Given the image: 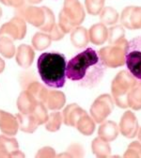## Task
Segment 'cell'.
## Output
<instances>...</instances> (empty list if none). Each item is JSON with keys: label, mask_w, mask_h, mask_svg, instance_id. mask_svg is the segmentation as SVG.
I'll use <instances>...</instances> for the list:
<instances>
[{"label": "cell", "mask_w": 141, "mask_h": 158, "mask_svg": "<svg viewBox=\"0 0 141 158\" xmlns=\"http://www.w3.org/2000/svg\"><path fill=\"white\" fill-rule=\"evenodd\" d=\"M106 70L99 53L93 48H87L67 63L66 76L81 87L93 88L103 79Z\"/></svg>", "instance_id": "6da1fadb"}, {"label": "cell", "mask_w": 141, "mask_h": 158, "mask_svg": "<svg viewBox=\"0 0 141 158\" xmlns=\"http://www.w3.org/2000/svg\"><path fill=\"white\" fill-rule=\"evenodd\" d=\"M38 72L43 82L51 88L60 89L66 83V58L57 52L43 53L38 58Z\"/></svg>", "instance_id": "7a4b0ae2"}, {"label": "cell", "mask_w": 141, "mask_h": 158, "mask_svg": "<svg viewBox=\"0 0 141 158\" xmlns=\"http://www.w3.org/2000/svg\"><path fill=\"white\" fill-rule=\"evenodd\" d=\"M86 17V12L78 0H64V5L58 16V26L65 34L81 25Z\"/></svg>", "instance_id": "3957f363"}, {"label": "cell", "mask_w": 141, "mask_h": 158, "mask_svg": "<svg viewBox=\"0 0 141 158\" xmlns=\"http://www.w3.org/2000/svg\"><path fill=\"white\" fill-rule=\"evenodd\" d=\"M137 81L128 71H120L115 76L111 84V92L114 103L118 107H129L128 94Z\"/></svg>", "instance_id": "277c9868"}, {"label": "cell", "mask_w": 141, "mask_h": 158, "mask_svg": "<svg viewBox=\"0 0 141 158\" xmlns=\"http://www.w3.org/2000/svg\"><path fill=\"white\" fill-rule=\"evenodd\" d=\"M125 64L128 72L141 81V35L127 43L125 48Z\"/></svg>", "instance_id": "5b68a950"}, {"label": "cell", "mask_w": 141, "mask_h": 158, "mask_svg": "<svg viewBox=\"0 0 141 158\" xmlns=\"http://www.w3.org/2000/svg\"><path fill=\"white\" fill-rule=\"evenodd\" d=\"M127 43L128 41L118 44H110L103 47L98 52L106 67L118 68L125 64V48Z\"/></svg>", "instance_id": "8992f818"}, {"label": "cell", "mask_w": 141, "mask_h": 158, "mask_svg": "<svg viewBox=\"0 0 141 158\" xmlns=\"http://www.w3.org/2000/svg\"><path fill=\"white\" fill-rule=\"evenodd\" d=\"M114 108V100L109 94L100 95L90 107V116L97 123H104Z\"/></svg>", "instance_id": "52a82bcc"}, {"label": "cell", "mask_w": 141, "mask_h": 158, "mask_svg": "<svg viewBox=\"0 0 141 158\" xmlns=\"http://www.w3.org/2000/svg\"><path fill=\"white\" fill-rule=\"evenodd\" d=\"M15 16L23 18L26 22L39 28L44 24L46 18L44 7L39 8L32 6H22L17 8L15 10Z\"/></svg>", "instance_id": "ba28073f"}, {"label": "cell", "mask_w": 141, "mask_h": 158, "mask_svg": "<svg viewBox=\"0 0 141 158\" xmlns=\"http://www.w3.org/2000/svg\"><path fill=\"white\" fill-rule=\"evenodd\" d=\"M27 34V23L19 16H14L10 21L0 27V36H8L13 41L23 40Z\"/></svg>", "instance_id": "9c48e42d"}, {"label": "cell", "mask_w": 141, "mask_h": 158, "mask_svg": "<svg viewBox=\"0 0 141 158\" xmlns=\"http://www.w3.org/2000/svg\"><path fill=\"white\" fill-rule=\"evenodd\" d=\"M120 23L128 29H141V7H126L120 15Z\"/></svg>", "instance_id": "30bf717a"}, {"label": "cell", "mask_w": 141, "mask_h": 158, "mask_svg": "<svg viewBox=\"0 0 141 158\" xmlns=\"http://www.w3.org/2000/svg\"><path fill=\"white\" fill-rule=\"evenodd\" d=\"M119 132L127 138L135 137L139 130V124L135 115L128 110L122 116L119 122Z\"/></svg>", "instance_id": "8fae6325"}, {"label": "cell", "mask_w": 141, "mask_h": 158, "mask_svg": "<svg viewBox=\"0 0 141 158\" xmlns=\"http://www.w3.org/2000/svg\"><path fill=\"white\" fill-rule=\"evenodd\" d=\"M19 151L18 141L13 137L0 135V157H24Z\"/></svg>", "instance_id": "7c38bea8"}, {"label": "cell", "mask_w": 141, "mask_h": 158, "mask_svg": "<svg viewBox=\"0 0 141 158\" xmlns=\"http://www.w3.org/2000/svg\"><path fill=\"white\" fill-rule=\"evenodd\" d=\"M19 129V123L16 116L0 110V130L6 135H14Z\"/></svg>", "instance_id": "4fadbf2b"}, {"label": "cell", "mask_w": 141, "mask_h": 158, "mask_svg": "<svg viewBox=\"0 0 141 158\" xmlns=\"http://www.w3.org/2000/svg\"><path fill=\"white\" fill-rule=\"evenodd\" d=\"M16 62L22 68H28L35 57V52L30 45L21 44L16 50Z\"/></svg>", "instance_id": "5bb4252c"}, {"label": "cell", "mask_w": 141, "mask_h": 158, "mask_svg": "<svg viewBox=\"0 0 141 158\" xmlns=\"http://www.w3.org/2000/svg\"><path fill=\"white\" fill-rule=\"evenodd\" d=\"M85 113L86 111L82 107H80L78 105L76 104L69 105L63 110V114H62L63 123L68 126L75 127L80 117Z\"/></svg>", "instance_id": "9a60e30c"}, {"label": "cell", "mask_w": 141, "mask_h": 158, "mask_svg": "<svg viewBox=\"0 0 141 158\" xmlns=\"http://www.w3.org/2000/svg\"><path fill=\"white\" fill-rule=\"evenodd\" d=\"M108 29L103 23L93 25L89 30V42L95 45H102L107 41Z\"/></svg>", "instance_id": "2e32d148"}, {"label": "cell", "mask_w": 141, "mask_h": 158, "mask_svg": "<svg viewBox=\"0 0 141 158\" xmlns=\"http://www.w3.org/2000/svg\"><path fill=\"white\" fill-rule=\"evenodd\" d=\"M66 102L65 94L61 91L48 90L44 101V106L50 110H58L62 108Z\"/></svg>", "instance_id": "e0dca14e"}, {"label": "cell", "mask_w": 141, "mask_h": 158, "mask_svg": "<svg viewBox=\"0 0 141 158\" xmlns=\"http://www.w3.org/2000/svg\"><path fill=\"white\" fill-rule=\"evenodd\" d=\"M119 134V128L116 123L112 121H105L100 125L98 135L107 142L114 141Z\"/></svg>", "instance_id": "ac0fdd59"}, {"label": "cell", "mask_w": 141, "mask_h": 158, "mask_svg": "<svg viewBox=\"0 0 141 158\" xmlns=\"http://www.w3.org/2000/svg\"><path fill=\"white\" fill-rule=\"evenodd\" d=\"M16 118L19 123V128L26 133H33L39 125L35 116L30 113H18Z\"/></svg>", "instance_id": "d6986e66"}, {"label": "cell", "mask_w": 141, "mask_h": 158, "mask_svg": "<svg viewBox=\"0 0 141 158\" xmlns=\"http://www.w3.org/2000/svg\"><path fill=\"white\" fill-rule=\"evenodd\" d=\"M71 43L76 48H84L89 42V31L83 27H77L71 32Z\"/></svg>", "instance_id": "ffe728a7"}, {"label": "cell", "mask_w": 141, "mask_h": 158, "mask_svg": "<svg viewBox=\"0 0 141 158\" xmlns=\"http://www.w3.org/2000/svg\"><path fill=\"white\" fill-rule=\"evenodd\" d=\"M38 102L27 91L24 90L17 100V107L21 113H30L36 106Z\"/></svg>", "instance_id": "44dd1931"}, {"label": "cell", "mask_w": 141, "mask_h": 158, "mask_svg": "<svg viewBox=\"0 0 141 158\" xmlns=\"http://www.w3.org/2000/svg\"><path fill=\"white\" fill-rule=\"evenodd\" d=\"M75 127L84 135H91L95 130V121L86 112L80 117Z\"/></svg>", "instance_id": "7402d4cb"}, {"label": "cell", "mask_w": 141, "mask_h": 158, "mask_svg": "<svg viewBox=\"0 0 141 158\" xmlns=\"http://www.w3.org/2000/svg\"><path fill=\"white\" fill-rule=\"evenodd\" d=\"M91 150L92 153L99 158L108 157L111 154V147L109 142L104 140L100 136L96 137L91 143Z\"/></svg>", "instance_id": "603a6c76"}, {"label": "cell", "mask_w": 141, "mask_h": 158, "mask_svg": "<svg viewBox=\"0 0 141 158\" xmlns=\"http://www.w3.org/2000/svg\"><path fill=\"white\" fill-rule=\"evenodd\" d=\"M107 41L110 44H118L126 42L125 39V27L122 25L112 26L108 29Z\"/></svg>", "instance_id": "cb8c5ba5"}, {"label": "cell", "mask_w": 141, "mask_h": 158, "mask_svg": "<svg viewBox=\"0 0 141 158\" xmlns=\"http://www.w3.org/2000/svg\"><path fill=\"white\" fill-rule=\"evenodd\" d=\"M26 90L35 99L38 103H43V104L45 99L46 93L48 91V89L45 87H44L43 85H41L37 81L30 82L27 86Z\"/></svg>", "instance_id": "d4e9b609"}, {"label": "cell", "mask_w": 141, "mask_h": 158, "mask_svg": "<svg viewBox=\"0 0 141 158\" xmlns=\"http://www.w3.org/2000/svg\"><path fill=\"white\" fill-rule=\"evenodd\" d=\"M128 106L134 110L141 109V81L136 82L128 94Z\"/></svg>", "instance_id": "484cf974"}, {"label": "cell", "mask_w": 141, "mask_h": 158, "mask_svg": "<svg viewBox=\"0 0 141 158\" xmlns=\"http://www.w3.org/2000/svg\"><path fill=\"white\" fill-rule=\"evenodd\" d=\"M32 46L36 50H44L47 47L51 45L52 39L49 35V33H44V32H37L33 38H32Z\"/></svg>", "instance_id": "4316f807"}, {"label": "cell", "mask_w": 141, "mask_h": 158, "mask_svg": "<svg viewBox=\"0 0 141 158\" xmlns=\"http://www.w3.org/2000/svg\"><path fill=\"white\" fill-rule=\"evenodd\" d=\"M100 20L106 26H114L118 21V13L112 7H104L100 13Z\"/></svg>", "instance_id": "83f0119b"}, {"label": "cell", "mask_w": 141, "mask_h": 158, "mask_svg": "<svg viewBox=\"0 0 141 158\" xmlns=\"http://www.w3.org/2000/svg\"><path fill=\"white\" fill-rule=\"evenodd\" d=\"M16 53L13 40L8 36H0V54L7 58H11Z\"/></svg>", "instance_id": "f1b7e54d"}, {"label": "cell", "mask_w": 141, "mask_h": 158, "mask_svg": "<svg viewBox=\"0 0 141 158\" xmlns=\"http://www.w3.org/2000/svg\"><path fill=\"white\" fill-rule=\"evenodd\" d=\"M63 122L62 118V114L59 112H52L49 116L46 121V124H45V128L46 130L50 131V132H56L60 128V125H61Z\"/></svg>", "instance_id": "f546056e"}, {"label": "cell", "mask_w": 141, "mask_h": 158, "mask_svg": "<svg viewBox=\"0 0 141 158\" xmlns=\"http://www.w3.org/2000/svg\"><path fill=\"white\" fill-rule=\"evenodd\" d=\"M106 0H85V7L89 14L99 15L105 7Z\"/></svg>", "instance_id": "4dcf8cb0"}, {"label": "cell", "mask_w": 141, "mask_h": 158, "mask_svg": "<svg viewBox=\"0 0 141 158\" xmlns=\"http://www.w3.org/2000/svg\"><path fill=\"white\" fill-rule=\"evenodd\" d=\"M46 108L47 107L44 106V104L38 103L36 105V106L34 107V109L32 110V112H31L35 116V118H37L39 124H44L47 121L48 113H47V109Z\"/></svg>", "instance_id": "1f68e13d"}, {"label": "cell", "mask_w": 141, "mask_h": 158, "mask_svg": "<svg viewBox=\"0 0 141 158\" xmlns=\"http://www.w3.org/2000/svg\"><path fill=\"white\" fill-rule=\"evenodd\" d=\"M44 10H45V15H46V18H45V21H44V24L39 27V29L44 31V32H47L49 33L52 28L54 27V26L56 25V21H55V16H54V13L53 11L47 8V7H44Z\"/></svg>", "instance_id": "d6a6232c"}, {"label": "cell", "mask_w": 141, "mask_h": 158, "mask_svg": "<svg viewBox=\"0 0 141 158\" xmlns=\"http://www.w3.org/2000/svg\"><path fill=\"white\" fill-rule=\"evenodd\" d=\"M123 157H125V158H127V157L141 158V142L140 141L139 142L138 141L132 142L128 146L125 153L123 154Z\"/></svg>", "instance_id": "836d02e7"}, {"label": "cell", "mask_w": 141, "mask_h": 158, "mask_svg": "<svg viewBox=\"0 0 141 158\" xmlns=\"http://www.w3.org/2000/svg\"><path fill=\"white\" fill-rule=\"evenodd\" d=\"M67 152L71 155V157H83L84 151L81 145L79 144H73L68 149Z\"/></svg>", "instance_id": "e575fe53"}, {"label": "cell", "mask_w": 141, "mask_h": 158, "mask_svg": "<svg viewBox=\"0 0 141 158\" xmlns=\"http://www.w3.org/2000/svg\"><path fill=\"white\" fill-rule=\"evenodd\" d=\"M49 35L52 39V41H60L65 35V33L60 29L58 25H55L54 27L52 28V30L49 32Z\"/></svg>", "instance_id": "d590c367"}, {"label": "cell", "mask_w": 141, "mask_h": 158, "mask_svg": "<svg viewBox=\"0 0 141 158\" xmlns=\"http://www.w3.org/2000/svg\"><path fill=\"white\" fill-rule=\"evenodd\" d=\"M56 153L54 150L50 147H44L42 150H39L37 153L36 157H55Z\"/></svg>", "instance_id": "8d00e7d4"}, {"label": "cell", "mask_w": 141, "mask_h": 158, "mask_svg": "<svg viewBox=\"0 0 141 158\" xmlns=\"http://www.w3.org/2000/svg\"><path fill=\"white\" fill-rule=\"evenodd\" d=\"M0 2L6 6L13 7V8H20L24 6L25 0H0Z\"/></svg>", "instance_id": "74e56055"}, {"label": "cell", "mask_w": 141, "mask_h": 158, "mask_svg": "<svg viewBox=\"0 0 141 158\" xmlns=\"http://www.w3.org/2000/svg\"><path fill=\"white\" fill-rule=\"evenodd\" d=\"M4 69H5V61L0 57V73L4 71Z\"/></svg>", "instance_id": "f35d334b"}, {"label": "cell", "mask_w": 141, "mask_h": 158, "mask_svg": "<svg viewBox=\"0 0 141 158\" xmlns=\"http://www.w3.org/2000/svg\"><path fill=\"white\" fill-rule=\"evenodd\" d=\"M27 1H28L29 3H31V4H38V3H39V2H42L43 0H27Z\"/></svg>", "instance_id": "ab89813d"}, {"label": "cell", "mask_w": 141, "mask_h": 158, "mask_svg": "<svg viewBox=\"0 0 141 158\" xmlns=\"http://www.w3.org/2000/svg\"><path fill=\"white\" fill-rule=\"evenodd\" d=\"M136 135L138 136V139H139V141L141 142V128H139L138 133H137V135Z\"/></svg>", "instance_id": "60d3db41"}, {"label": "cell", "mask_w": 141, "mask_h": 158, "mask_svg": "<svg viewBox=\"0 0 141 158\" xmlns=\"http://www.w3.org/2000/svg\"><path fill=\"white\" fill-rule=\"evenodd\" d=\"M1 16H2V10L0 8V18H1Z\"/></svg>", "instance_id": "b9f144b4"}]
</instances>
